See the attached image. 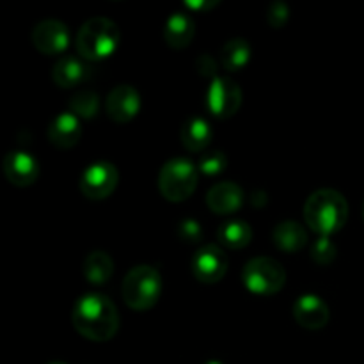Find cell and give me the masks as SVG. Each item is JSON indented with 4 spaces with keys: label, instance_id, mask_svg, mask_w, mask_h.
I'll use <instances>...</instances> for the list:
<instances>
[{
    "label": "cell",
    "instance_id": "obj_1",
    "mask_svg": "<svg viewBox=\"0 0 364 364\" xmlns=\"http://www.w3.org/2000/svg\"><path fill=\"white\" fill-rule=\"evenodd\" d=\"M73 327L91 341H109L119 329V313L107 295L85 294L75 302L71 311Z\"/></svg>",
    "mask_w": 364,
    "mask_h": 364
},
{
    "label": "cell",
    "instance_id": "obj_2",
    "mask_svg": "<svg viewBox=\"0 0 364 364\" xmlns=\"http://www.w3.org/2000/svg\"><path fill=\"white\" fill-rule=\"evenodd\" d=\"M304 219L306 224L320 237H331L347 223V199L333 188H320L313 192L306 201Z\"/></svg>",
    "mask_w": 364,
    "mask_h": 364
},
{
    "label": "cell",
    "instance_id": "obj_3",
    "mask_svg": "<svg viewBox=\"0 0 364 364\" xmlns=\"http://www.w3.org/2000/svg\"><path fill=\"white\" fill-rule=\"evenodd\" d=\"M119 28L103 16L91 18L77 34V50L85 60H103L116 52L119 45Z\"/></svg>",
    "mask_w": 364,
    "mask_h": 364
},
{
    "label": "cell",
    "instance_id": "obj_4",
    "mask_svg": "<svg viewBox=\"0 0 364 364\" xmlns=\"http://www.w3.org/2000/svg\"><path fill=\"white\" fill-rule=\"evenodd\" d=\"M162 291V277L149 265H137L124 276L121 294L128 308L148 311L159 302Z\"/></svg>",
    "mask_w": 364,
    "mask_h": 364
},
{
    "label": "cell",
    "instance_id": "obj_5",
    "mask_svg": "<svg viewBox=\"0 0 364 364\" xmlns=\"http://www.w3.org/2000/svg\"><path fill=\"white\" fill-rule=\"evenodd\" d=\"M198 166L191 159L174 156L167 160L159 174L160 194L171 203H181L191 198L198 185Z\"/></svg>",
    "mask_w": 364,
    "mask_h": 364
},
{
    "label": "cell",
    "instance_id": "obj_6",
    "mask_svg": "<svg viewBox=\"0 0 364 364\" xmlns=\"http://www.w3.org/2000/svg\"><path fill=\"white\" fill-rule=\"evenodd\" d=\"M245 288L256 295H274L287 283V272L279 262L267 256H258L245 263L242 270Z\"/></svg>",
    "mask_w": 364,
    "mask_h": 364
},
{
    "label": "cell",
    "instance_id": "obj_7",
    "mask_svg": "<svg viewBox=\"0 0 364 364\" xmlns=\"http://www.w3.org/2000/svg\"><path fill=\"white\" fill-rule=\"evenodd\" d=\"M206 107L217 119L233 117L242 107L240 85L230 77H215L206 92Z\"/></svg>",
    "mask_w": 364,
    "mask_h": 364
},
{
    "label": "cell",
    "instance_id": "obj_8",
    "mask_svg": "<svg viewBox=\"0 0 364 364\" xmlns=\"http://www.w3.org/2000/svg\"><path fill=\"white\" fill-rule=\"evenodd\" d=\"M117 181H119V174H117L116 166L102 160V162H95L85 167L80 176V191L87 199L102 201L116 191Z\"/></svg>",
    "mask_w": 364,
    "mask_h": 364
},
{
    "label": "cell",
    "instance_id": "obj_9",
    "mask_svg": "<svg viewBox=\"0 0 364 364\" xmlns=\"http://www.w3.org/2000/svg\"><path fill=\"white\" fill-rule=\"evenodd\" d=\"M228 258L219 245L206 244L196 251L192 258V272L199 283L215 284L226 276Z\"/></svg>",
    "mask_w": 364,
    "mask_h": 364
},
{
    "label": "cell",
    "instance_id": "obj_10",
    "mask_svg": "<svg viewBox=\"0 0 364 364\" xmlns=\"http://www.w3.org/2000/svg\"><path fill=\"white\" fill-rule=\"evenodd\" d=\"M107 116L123 124L134 119L141 110V95L128 84H121L109 92L105 102Z\"/></svg>",
    "mask_w": 364,
    "mask_h": 364
},
{
    "label": "cell",
    "instance_id": "obj_11",
    "mask_svg": "<svg viewBox=\"0 0 364 364\" xmlns=\"http://www.w3.org/2000/svg\"><path fill=\"white\" fill-rule=\"evenodd\" d=\"M32 43L45 55H57L70 45V31L59 20L39 21L32 31Z\"/></svg>",
    "mask_w": 364,
    "mask_h": 364
},
{
    "label": "cell",
    "instance_id": "obj_12",
    "mask_svg": "<svg viewBox=\"0 0 364 364\" xmlns=\"http://www.w3.org/2000/svg\"><path fill=\"white\" fill-rule=\"evenodd\" d=\"M2 169L9 183L14 187H28L39 176V164L31 153L27 151H9L4 156Z\"/></svg>",
    "mask_w": 364,
    "mask_h": 364
},
{
    "label": "cell",
    "instance_id": "obj_13",
    "mask_svg": "<svg viewBox=\"0 0 364 364\" xmlns=\"http://www.w3.org/2000/svg\"><path fill=\"white\" fill-rule=\"evenodd\" d=\"M294 316L299 326H302L304 329H323L329 322V306L318 295H302L295 301Z\"/></svg>",
    "mask_w": 364,
    "mask_h": 364
},
{
    "label": "cell",
    "instance_id": "obj_14",
    "mask_svg": "<svg viewBox=\"0 0 364 364\" xmlns=\"http://www.w3.org/2000/svg\"><path fill=\"white\" fill-rule=\"evenodd\" d=\"M206 205L219 215H230L244 205V191L233 181L217 183L206 194Z\"/></svg>",
    "mask_w": 364,
    "mask_h": 364
},
{
    "label": "cell",
    "instance_id": "obj_15",
    "mask_svg": "<svg viewBox=\"0 0 364 364\" xmlns=\"http://www.w3.org/2000/svg\"><path fill=\"white\" fill-rule=\"evenodd\" d=\"M82 124L73 112H60L48 127V141L59 149H70L80 141Z\"/></svg>",
    "mask_w": 364,
    "mask_h": 364
},
{
    "label": "cell",
    "instance_id": "obj_16",
    "mask_svg": "<svg viewBox=\"0 0 364 364\" xmlns=\"http://www.w3.org/2000/svg\"><path fill=\"white\" fill-rule=\"evenodd\" d=\"M89 68L85 66L80 57L64 55L55 63L52 71V78L60 89H71L80 85L87 78Z\"/></svg>",
    "mask_w": 364,
    "mask_h": 364
},
{
    "label": "cell",
    "instance_id": "obj_17",
    "mask_svg": "<svg viewBox=\"0 0 364 364\" xmlns=\"http://www.w3.org/2000/svg\"><path fill=\"white\" fill-rule=\"evenodd\" d=\"M196 34V25L188 14L174 13L167 18L166 28H164V39L167 45L174 50L187 48L192 43Z\"/></svg>",
    "mask_w": 364,
    "mask_h": 364
},
{
    "label": "cell",
    "instance_id": "obj_18",
    "mask_svg": "<svg viewBox=\"0 0 364 364\" xmlns=\"http://www.w3.org/2000/svg\"><path fill=\"white\" fill-rule=\"evenodd\" d=\"M181 142L188 151H203L210 146L213 139V130L205 117H188L181 128Z\"/></svg>",
    "mask_w": 364,
    "mask_h": 364
},
{
    "label": "cell",
    "instance_id": "obj_19",
    "mask_svg": "<svg viewBox=\"0 0 364 364\" xmlns=\"http://www.w3.org/2000/svg\"><path fill=\"white\" fill-rule=\"evenodd\" d=\"M272 240L279 251L297 252L308 244V233L295 220H284V223H279L274 228Z\"/></svg>",
    "mask_w": 364,
    "mask_h": 364
},
{
    "label": "cell",
    "instance_id": "obj_20",
    "mask_svg": "<svg viewBox=\"0 0 364 364\" xmlns=\"http://www.w3.org/2000/svg\"><path fill=\"white\" fill-rule=\"evenodd\" d=\"M114 274V262L107 252L92 251L84 259V276L95 287L109 283Z\"/></svg>",
    "mask_w": 364,
    "mask_h": 364
},
{
    "label": "cell",
    "instance_id": "obj_21",
    "mask_svg": "<svg viewBox=\"0 0 364 364\" xmlns=\"http://www.w3.org/2000/svg\"><path fill=\"white\" fill-rule=\"evenodd\" d=\"M251 59V45L245 39L237 38L228 41L220 50V64L230 73H237Z\"/></svg>",
    "mask_w": 364,
    "mask_h": 364
},
{
    "label": "cell",
    "instance_id": "obj_22",
    "mask_svg": "<svg viewBox=\"0 0 364 364\" xmlns=\"http://www.w3.org/2000/svg\"><path fill=\"white\" fill-rule=\"evenodd\" d=\"M217 238L220 244L228 249H244L247 247L252 238V230L245 220H228L217 231Z\"/></svg>",
    "mask_w": 364,
    "mask_h": 364
},
{
    "label": "cell",
    "instance_id": "obj_23",
    "mask_svg": "<svg viewBox=\"0 0 364 364\" xmlns=\"http://www.w3.org/2000/svg\"><path fill=\"white\" fill-rule=\"evenodd\" d=\"M71 112L82 119H92L100 110V96L91 89H84L70 100Z\"/></svg>",
    "mask_w": 364,
    "mask_h": 364
},
{
    "label": "cell",
    "instance_id": "obj_24",
    "mask_svg": "<svg viewBox=\"0 0 364 364\" xmlns=\"http://www.w3.org/2000/svg\"><path fill=\"white\" fill-rule=\"evenodd\" d=\"M228 167V156L224 155L219 149H213V151L205 153V155L199 159L198 169L199 173L206 174V176H217V174L223 173Z\"/></svg>",
    "mask_w": 364,
    "mask_h": 364
},
{
    "label": "cell",
    "instance_id": "obj_25",
    "mask_svg": "<svg viewBox=\"0 0 364 364\" xmlns=\"http://www.w3.org/2000/svg\"><path fill=\"white\" fill-rule=\"evenodd\" d=\"M336 245L331 240L329 237H320L318 240L313 244L311 247V258L313 262L318 263V265H329L336 259Z\"/></svg>",
    "mask_w": 364,
    "mask_h": 364
},
{
    "label": "cell",
    "instance_id": "obj_26",
    "mask_svg": "<svg viewBox=\"0 0 364 364\" xmlns=\"http://www.w3.org/2000/svg\"><path fill=\"white\" fill-rule=\"evenodd\" d=\"M178 238L185 244H198L203 238V228L198 220L185 219L178 226Z\"/></svg>",
    "mask_w": 364,
    "mask_h": 364
},
{
    "label": "cell",
    "instance_id": "obj_27",
    "mask_svg": "<svg viewBox=\"0 0 364 364\" xmlns=\"http://www.w3.org/2000/svg\"><path fill=\"white\" fill-rule=\"evenodd\" d=\"M288 18H290V9L284 2H274L270 4L269 14H267V20L272 25L274 28H281L283 25H287Z\"/></svg>",
    "mask_w": 364,
    "mask_h": 364
},
{
    "label": "cell",
    "instance_id": "obj_28",
    "mask_svg": "<svg viewBox=\"0 0 364 364\" xmlns=\"http://www.w3.org/2000/svg\"><path fill=\"white\" fill-rule=\"evenodd\" d=\"M196 66H198V73L203 75V77H210V78H212V80L215 77H219V75H217L215 60H213L210 55H201V57H199L198 63H196Z\"/></svg>",
    "mask_w": 364,
    "mask_h": 364
},
{
    "label": "cell",
    "instance_id": "obj_29",
    "mask_svg": "<svg viewBox=\"0 0 364 364\" xmlns=\"http://www.w3.org/2000/svg\"><path fill=\"white\" fill-rule=\"evenodd\" d=\"M219 2H213V0H208V2H205V0H188V2H185V6L188 7V9H194V11H208V9H213V7L217 6Z\"/></svg>",
    "mask_w": 364,
    "mask_h": 364
},
{
    "label": "cell",
    "instance_id": "obj_30",
    "mask_svg": "<svg viewBox=\"0 0 364 364\" xmlns=\"http://www.w3.org/2000/svg\"><path fill=\"white\" fill-rule=\"evenodd\" d=\"M205 364H223L220 361H208V363H205Z\"/></svg>",
    "mask_w": 364,
    "mask_h": 364
},
{
    "label": "cell",
    "instance_id": "obj_31",
    "mask_svg": "<svg viewBox=\"0 0 364 364\" xmlns=\"http://www.w3.org/2000/svg\"><path fill=\"white\" fill-rule=\"evenodd\" d=\"M48 364H66V363H48Z\"/></svg>",
    "mask_w": 364,
    "mask_h": 364
},
{
    "label": "cell",
    "instance_id": "obj_32",
    "mask_svg": "<svg viewBox=\"0 0 364 364\" xmlns=\"http://www.w3.org/2000/svg\"><path fill=\"white\" fill-rule=\"evenodd\" d=\"M363 217H364V203H363Z\"/></svg>",
    "mask_w": 364,
    "mask_h": 364
}]
</instances>
